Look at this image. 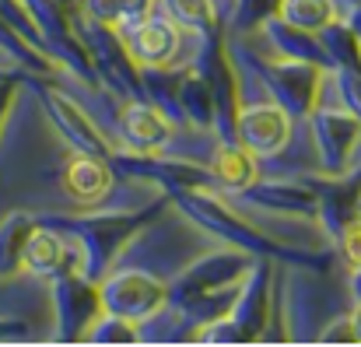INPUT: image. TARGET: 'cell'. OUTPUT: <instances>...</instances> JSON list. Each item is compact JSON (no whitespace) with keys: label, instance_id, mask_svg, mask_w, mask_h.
Returning <instances> with one entry per match:
<instances>
[{"label":"cell","instance_id":"cell-1","mask_svg":"<svg viewBox=\"0 0 361 347\" xmlns=\"http://www.w3.org/2000/svg\"><path fill=\"white\" fill-rule=\"evenodd\" d=\"M169 197L147 204V207H137V211H85V214H39L35 225L42 229H53L67 238L78 242L81 249V274L92 277V281H102L113 267H116V256L120 249L137 235L144 231L161 211H165Z\"/></svg>","mask_w":361,"mask_h":347},{"label":"cell","instance_id":"cell-2","mask_svg":"<svg viewBox=\"0 0 361 347\" xmlns=\"http://www.w3.org/2000/svg\"><path fill=\"white\" fill-rule=\"evenodd\" d=\"M169 200L179 204L186 218H193L200 229L218 235L232 249H242L249 256H267L274 263H288L295 270H326L330 252H309V249L270 238L267 231L252 229L245 218H239L214 190H176V193H169Z\"/></svg>","mask_w":361,"mask_h":347},{"label":"cell","instance_id":"cell-3","mask_svg":"<svg viewBox=\"0 0 361 347\" xmlns=\"http://www.w3.org/2000/svg\"><path fill=\"white\" fill-rule=\"evenodd\" d=\"M228 46V56L235 60L239 74H249L270 102H277L291 119H305L309 109L323 99V81H326V71L316 67V63H302V60H288V56H274V60H263L259 53H252L242 39H225Z\"/></svg>","mask_w":361,"mask_h":347},{"label":"cell","instance_id":"cell-4","mask_svg":"<svg viewBox=\"0 0 361 347\" xmlns=\"http://www.w3.org/2000/svg\"><path fill=\"white\" fill-rule=\"evenodd\" d=\"M74 35L78 42L85 46L95 74H99V85L102 92H113L120 99H144V88H140V71L137 63L130 60L126 46H123L120 32L113 25H102V21H92L88 14H74Z\"/></svg>","mask_w":361,"mask_h":347},{"label":"cell","instance_id":"cell-5","mask_svg":"<svg viewBox=\"0 0 361 347\" xmlns=\"http://www.w3.org/2000/svg\"><path fill=\"white\" fill-rule=\"evenodd\" d=\"M305 183L316 193V221L326 231L344 256L351 260V274L358 270V176L344 172V176H305Z\"/></svg>","mask_w":361,"mask_h":347},{"label":"cell","instance_id":"cell-6","mask_svg":"<svg viewBox=\"0 0 361 347\" xmlns=\"http://www.w3.org/2000/svg\"><path fill=\"white\" fill-rule=\"evenodd\" d=\"M106 162L116 176L161 186L165 197L176 193V190H214L211 169L186 162V158H169V154H158V151H120V147H113V154Z\"/></svg>","mask_w":361,"mask_h":347},{"label":"cell","instance_id":"cell-7","mask_svg":"<svg viewBox=\"0 0 361 347\" xmlns=\"http://www.w3.org/2000/svg\"><path fill=\"white\" fill-rule=\"evenodd\" d=\"M49 295H53V316H56L53 341L81 344L85 334L92 330V323L102 316L99 281L85 277L81 270H63V274L49 277Z\"/></svg>","mask_w":361,"mask_h":347},{"label":"cell","instance_id":"cell-8","mask_svg":"<svg viewBox=\"0 0 361 347\" xmlns=\"http://www.w3.org/2000/svg\"><path fill=\"white\" fill-rule=\"evenodd\" d=\"M309 130H312V144H316V162L323 176H344L355 158H358V140H361V113H351L344 106H323L316 102L309 109Z\"/></svg>","mask_w":361,"mask_h":347},{"label":"cell","instance_id":"cell-9","mask_svg":"<svg viewBox=\"0 0 361 347\" xmlns=\"http://www.w3.org/2000/svg\"><path fill=\"white\" fill-rule=\"evenodd\" d=\"M137 67H165V63H190L197 32H183L165 14H147L126 28H116Z\"/></svg>","mask_w":361,"mask_h":347},{"label":"cell","instance_id":"cell-10","mask_svg":"<svg viewBox=\"0 0 361 347\" xmlns=\"http://www.w3.org/2000/svg\"><path fill=\"white\" fill-rule=\"evenodd\" d=\"M99 302H102V312H109V316H123L130 323H144L169 302V288H165L161 277H154L147 270L113 267L99 281Z\"/></svg>","mask_w":361,"mask_h":347},{"label":"cell","instance_id":"cell-11","mask_svg":"<svg viewBox=\"0 0 361 347\" xmlns=\"http://www.w3.org/2000/svg\"><path fill=\"white\" fill-rule=\"evenodd\" d=\"M25 85L35 88V95H39V102H42V109H46V119L53 123V130L63 137V144H67L71 151L99 154V158H109V154H113V144L106 140V133L95 126V119L85 113L67 92L46 85V78H35V74H28Z\"/></svg>","mask_w":361,"mask_h":347},{"label":"cell","instance_id":"cell-12","mask_svg":"<svg viewBox=\"0 0 361 347\" xmlns=\"http://www.w3.org/2000/svg\"><path fill=\"white\" fill-rule=\"evenodd\" d=\"M256 256L242 252V249H218V252H207L200 260H193L186 270H179L165 288H169V305H179L193 295H204V291H214V288H225V284H239L249 270Z\"/></svg>","mask_w":361,"mask_h":347},{"label":"cell","instance_id":"cell-13","mask_svg":"<svg viewBox=\"0 0 361 347\" xmlns=\"http://www.w3.org/2000/svg\"><path fill=\"white\" fill-rule=\"evenodd\" d=\"M291 116L277 102H245L235 116V144H242L256 162L277 158L291 140Z\"/></svg>","mask_w":361,"mask_h":347},{"label":"cell","instance_id":"cell-14","mask_svg":"<svg viewBox=\"0 0 361 347\" xmlns=\"http://www.w3.org/2000/svg\"><path fill=\"white\" fill-rule=\"evenodd\" d=\"M270 281H274V260L256 256L239 284V295L228 309V323L239 330L242 344H256L263 327H267V309H270Z\"/></svg>","mask_w":361,"mask_h":347},{"label":"cell","instance_id":"cell-15","mask_svg":"<svg viewBox=\"0 0 361 347\" xmlns=\"http://www.w3.org/2000/svg\"><path fill=\"white\" fill-rule=\"evenodd\" d=\"M242 204H252L267 214H288V218H309L316 221V193L312 186L302 179H252L249 186H242L239 193Z\"/></svg>","mask_w":361,"mask_h":347},{"label":"cell","instance_id":"cell-16","mask_svg":"<svg viewBox=\"0 0 361 347\" xmlns=\"http://www.w3.org/2000/svg\"><path fill=\"white\" fill-rule=\"evenodd\" d=\"M21 270H28L32 277H42V281H49L63 270H81V249L74 238L35 225L25 242V252H21Z\"/></svg>","mask_w":361,"mask_h":347},{"label":"cell","instance_id":"cell-17","mask_svg":"<svg viewBox=\"0 0 361 347\" xmlns=\"http://www.w3.org/2000/svg\"><path fill=\"white\" fill-rule=\"evenodd\" d=\"M116 172L109 169L106 158L99 154H85V151H71L67 165H63V190L78 207H95L113 193Z\"/></svg>","mask_w":361,"mask_h":347},{"label":"cell","instance_id":"cell-18","mask_svg":"<svg viewBox=\"0 0 361 347\" xmlns=\"http://www.w3.org/2000/svg\"><path fill=\"white\" fill-rule=\"evenodd\" d=\"M172 123L158 113L147 99H123L120 133L126 151H161L172 140Z\"/></svg>","mask_w":361,"mask_h":347},{"label":"cell","instance_id":"cell-19","mask_svg":"<svg viewBox=\"0 0 361 347\" xmlns=\"http://www.w3.org/2000/svg\"><path fill=\"white\" fill-rule=\"evenodd\" d=\"M259 35L270 42V49H274L277 56L302 60V63H316V67H323L326 74L334 71V63H330V56H326V49H323V42H319L316 32L295 28V25H288V21H281V18L274 14V18H267V21L259 25Z\"/></svg>","mask_w":361,"mask_h":347},{"label":"cell","instance_id":"cell-20","mask_svg":"<svg viewBox=\"0 0 361 347\" xmlns=\"http://www.w3.org/2000/svg\"><path fill=\"white\" fill-rule=\"evenodd\" d=\"M186 63H165V67H137L144 99L165 116L172 126H186V116L179 109V78Z\"/></svg>","mask_w":361,"mask_h":347},{"label":"cell","instance_id":"cell-21","mask_svg":"<svg viewBox=\"0 0 361 347\" xmlns=\"http://www.w3.org/2000/svg\"><path fill=\"white\" fill-rule=\"evenodd\" d=\"M0 71L53 78V74H60V63H53L46 53H39L28 39H21V35L0 18Z\"/></svg>","mask_w":361,"mask_h":347},{"label":"cell","instance_id":"cell-22","mask_svg":"<svg viewBox=\"0 0 361 347\" xmlns=\"http://www.w3.org/2000/svg\"><path fill=\"white\" fill-rule=\"evenodd\" d=\"M207 169L214 176V186H221L225 193H239L242 186H249L259 176V162L235 140H218V151Z\"/></svg>","mask_w":361,"mask_h":347},{"label":"cell","instance_id":"cell-23","mask_svg":"<svg viewBox=\"0 0 361 347\" xmlns=\"http://www.w3.org/2000/svg\"><path fill=\"white\" fill-rule=\"evenodd\" d=\"M316 35H319V42H323V49H326L334 71H337V67H344V71H358V63H361L358 4L351 7V21H348V18H337V21L323 25Z\"/></svg>","mask_w":361,"mask_h":347},{"label":"cell","instance_id":"cell-24","mask_svg":"<svg viewBox=\"0 0 361 347\" xmlns=\"http://www.w3.org/2000/svg\"><path fill=\"white\" fill-rule=\"evenodd\" d=\"M32 229H35V214L28 211H11L0 221V281H11L14 274H21V252Z\"/></svg>","mask_w":361,"mask_h":347},{"label":"cell","instance_id":"cell-25","mask_svg":"<svg viewBox=\"0 0 361 347\" xmlns=\"http://www.w3.org/2000/svg\"><path fill=\"white\" fill-rule=\"evenodd\" d=\"M179 109L186 116V126L214 130V102H211V92H207L204 78H200L190 63L183 67V78H179Z\"/></svg>","mask_w":361,"mask_h":347},{"label":"cell","instance_id":"cell-26","mask_svg":"<svg viewBox=\"0 0 361 347\" xmlns=\"http://www.w3.org/2000/svg\"><path fill=\"white\" fill-rule=\"evenodd\" d=\"M277 18L295 25V28L319 32L323 25L341 18V0H281Z\"/></svg>","mask_w":361,"mask_h":347},{"label":"cell","instance_id":"cell-27","mask_svg":"<svg viewBox=\"0 0 361 347\" xmlns=\"http://www.w3.org/2000/svg\"><path fill=\"white\" fill-rule=\"evenodd\" d=\"M281 7V0H235L232 7V18L225 25V39H245V35H256L259 25L267 18H274Z\"/></svg>","mask_w":361,"mask_h":347},{"label":"cell","instance_id":"cell-28","mask_svg":"<svg viewBox=\"0 0 361 347\" xmlns=\"http://www.w3.org/2000/svg\"><path fill=\"white\" fill-rule=\"evenodd\" d=\"M154 11L165 14L183 32H204V28L218 25L214 21V11H211V0H158Z\"/></svg>","mask_w":361,"mask_h":347},{"label":"cell","instance_id":"cell-29","mask_svg":"<svg viewBox=\"0 0 361 347\" xmlns=\"http://www.w3.org/2000/svg\"><path fill=\"white\" fill-rule=\"evenodd\" d=\"M85 341L88 344H140V327L130 323V319H123V316L102 312L92 323V330L85 334Z\"/></svg>","mask_w":361,"mask_h":347},{"label":"cell","instance_id":"cell-30","mask_svg":"<svg viewBox=\"0 0 361 347\" xmlns=\"http://www.w3.org/2000/svg\"><path fill=\"white\" fill-rule=\"evenodd\" d=\"M319 344H348L355 347L361 341V330H358V312H344L337 316L334 323H326L319 334H316Z\"/></svg>","mask_w":361,"mask_h":347},{"label":"cell","instance_id":"cell-31","mask_svg":"<svg viewBox=\"0 0 361 347\" xmlns=\"http://www.w3.org/2000/svg\"><path fill=\"white\" fill-rule=\"evenodd\" d=\"M158 0H116V28H126L147 14H154Z\"/></svg>","mask_w":361,"mask_h":347},{"label":"cell","instance_id":"cell-32","mask_svg":"<svg viewBox=\"0 0 361 347\" xmlns=\"http://www.w3.org/2000/svg\"><path fill=\"white\" fill-rule=\"evenodd\" d=\"M25 78H28V74H11V78H0V133H4V119H7V113H11L14 95H18V88L25 85Z\"/></svg>","mask_w":361,"mask_h":347},{"label":"cell","instance_id":"cell-33","mask_svg":"<svg viewBox=\"0 0 361 347\" xmlns=\"http://www.w3.org/2000/svg\"><path fill=\"white\" fill-rule=\"evenodd\" d=\"M28 337V323L18 316H0V341H21Z\"/></svg>","mask_w":361,"mask_h":347},{"label":"cell","instance_id":"cell-34","mask_svg":"<svg viewBox=\"0 0 361 347\" xmlns=\"http://www.w3.org/2000/svg\"><path fill=\"white\" fill-rule=\"evenodd\" d=\"M11 74H18V71H0V78H11Z\"/></svg>","mask_w":361,"mask_h":347},{"label":"cell","instance_id":"cell-35","mask_svg":"<svg viewBox=\"0 0 361 347\" xmlns=\"http://www.w3.org/2000/svg\"><path fill=\"white\" fill-rule=\"evenodd\" d=\"M341 4H348V7H355V4H358V0H341Z\"/></svg>","mask_w":361,"mask_h":347}]
</instances>
